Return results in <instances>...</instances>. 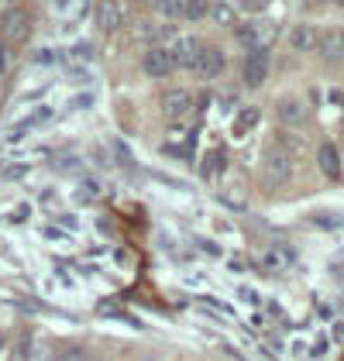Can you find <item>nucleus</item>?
Instances as JSON below:
<instances>
[{
	"instance_id": "18",
	"label": "nucleus",
	"mask_w": 344,
	"mask_h": 361,
	"mask_svg": "<svg viewBox=\"0 0 344 361\" xmlns=\"http://www.w3.org/2000/svg\"><path fill=\"white\" fill-rule=\"evenodd\" d=\"M28 162H14V166H4V179H21V176H28Z\"/></svg>"
},
{
	"instance_id": "12",
	"label": "nucleus",
	"mask_w": 344,
	"mask_h": 361,
	"mask_svg": "<svg viewBox=\"0 0 344 361\" xmlns=\"http://www.w3.org/2000/svg\"><path fill=\"white\" fill-rule=\"evenodd\" d=\"M279 121L283 124H300L303 117H307V104L303 100H296V97H286V100H279Z\"/></svg>"
},
{
	"instance_id": "11",
	"label": "nucleus",
	"mask_w": 344,
	"mask_h": 361,
	"mask_svg": "<svg viewBox=\"0 0 344 361\" xmlns=\"http://www.w3.org/2000/svg\"><path fill=\"white\" fill-rule=\"evenodd\" d=\"M289 45H293L296 52H314L317 45H320V35H317V28H310V25H300V28L289 31Z\"/></svg>"
},
{
	"instance_id": "5",
	"label": "nucleus",
	"mask_w": 344,
	"mask_h": 361,
	"mask_svg": "<svg viewBox=\"0 0 344 361\" xmlns=\"http://www.w3.org/2000/svg\"><path fill=\"white\" fill-rule=\"evenodd\" d=\"M241 76H245V86H262L265 83V76H269V49H252L248 59H245Z\"/></svg>"
},
{
	"instance_id": "1",
	"label": "nucleus",
	"mask_w": 344,
	"mask_h": 361,
	"mask_svg": "<svg viewBox=\"0 0 344 361\" xmlns=\"http://www.w3.org/2000/svg\"><path fill=\"white\" fill-rule=\"evenodd\" d=\"M172 69H176V62H172V52L166 45H148L142 56V73L145 76H152V80H162V76H169Z\"/></svg>"
},
{
	"instance_id": "14",
	"label": "nucleus",
	"mask_w": 344,
	"mask_h": 361,
	"mask_svg": "<svg viewBox=\"0 0 344 361\" xmlns=\"http://www.w3.org/2000/svg\"><path fill=\"white\" fill-rule=\"evenodd\" d=\"M183 18H186V21L210 18V0H183Z\"/></svg>"
},
{
	"instance_id": "3",
	"label": "nucleus",
	"mask_w": 344,
	"mask_h": 361,
	"mask_svg": "<svg viewBox=\"0 0 344 361\" xmlns=\"http://www.w3.org/2000/svg\"><path fill=\"white\" fill-rule=\"evenodd\" d=\"M169 52H172V62H176V66L193 69L197 59H200V52H203V45H200V38H193V35H176L172 45H169Z\"/></svg>"
},
{
	"instance_id": "23",
	"label": "nucleus",
	"mask_w": 344,
	"mask_h": 361,
	"mask_svg": "<svg viewBox=\"0 0 344 361\" xmlns=\"http://www.w3.org/2000/svg\"><path fill=\"white\" fill-rule=\"evenodd\" d=\"M241 300H245V303H262V300H258V293H252V289H241Z\"/></svg>"
},
{
	"instance_id": "8",
	"label": "nucleus",
	"mask_w": 344,
	"mask_h": 361,
	"mask_svg": "<svg viewBox=\"0 0 344 361\" xmlns=\"http://www.w3.org/2000/svg\"><path fill=\"white\" fill-rule=\"evenodd\" d=\"M238 38L248 45V49H265L269 38H272V28L265 21H248V25H238Z\"/></svg>"
},
{
	"instance_id": "10",
	"label": "nucleus",
	"mask_w": 344,
	"mask_h": 361,
	"mask_svg": "<svg viewBox=\"0 0 344 361\" xmlns=\"http://www.w3.org/2000/svg\"><path fill=\"white\" fill-rule=\"evenodd\" d=\"M317 162H320V172H324L327 179H341V155H338L334 145H320Z\"/></svg>"
},
{
	"instance_id": "17",
	"label": "nucleus",
	"mask_w": 344,
	"mask_h": 361,
	"mask_svg": "<svg viewBox=\"0 0 344 361\" xmlns=\"http://www.w3.org/2000/svg\"><path fill=\"white\" fill-rule=\"evenodd\" d=\"M148 38H152V45H162V42H172V38H176V31H172V25H159V28L148 31Z\"/></svg>"
},
{
	"instance_id": "2",
	"label": "nucleus",
	"mask_w": 344,
	"mask_h": 361,
	"mask_svg": "<svg viewBox=\"0 0 344 361\" xmlns=\"http://www.w3.org/2000/svg\"><path fill=\"white\" fill-rule=\"evenodd\" d=\"M93 18H97V28L111 35V31L124 28V21H128V11H124V4H121V0H97V11H93Z\"/></svg>"
},
{
	"instance_id": "24",
	"label": "nucleus",
	"mask_w": 344,
	"mask_h": 361,
	"mask_svg": "<svg viewBox=\"0 0 344 361\" xmlns=\"http://www.w3.org/2000/svg\"><path fill=\"white\" fill-rule=\"evenodd\" d=\"M262 4H269V0H262Z\"/></svg>"
},
{
	"instance_id": "16",
	"label": "nucleus",
	"mask_w": 344,
	"mask_h": 361,
	"mask_svg": "<svg viewBox=\"0 0 344 361\" xmlns=\"http://www.w3.org/2000/svg\"><path fill=\"white\" fill-rule=\"evenodd\" d=\"M148 7H155L166 18H183V0H145Z\"/></svg>"
},
{
	"instance_id": "4",
	"label": "nucleus",
	"mask_w": 344,
	"mask_h": 361,
	"mask_svg": "<svg viewBox=\"0 0 344 361\" xmlns=\"http://www.w3.org/2000/svg\"><path fill=\"white\" fill-rule=\"evenodd\" d=\"M28 18L21 14V11H7L4 18H0V35H4V42H11V45H25L28 42Z\"/></svg>"
},
{
	"instance_id": "7",
	"label": "nucleus",
	"mask_w": 344,
	"mask_h": 361,
	"mask_svg": "<svg viewBox=\"0 0 344 361\" xmlns=\"http://www.w3.org/2000/svg\"><path fill=\"white\" fill-rule=\"evenodd\" d=\"M193 69H197L200 80H217V76L224 73V52H221V49H203Z\"/></svg>"
},
{
	"instance_id": "22",
	"label": "nucleus",
	"mask_w": 344,
	"mask_h": 361,
	"mask_svg": "<svg viewBox=\"0 0 344 361\" xmlns=\"http://www.w3.org/2000/svg\"><path fill=\"white\" fill-rule=\"evenodd\" d=\"M76 56H80V59H93V45L80 42V45H76Z\"/></svg>"
},
{
	"instance_id": "20",
	"label": "nucleus",
	"mask_w": 344,
	"mask_h": 361,
	"mask_svg": "<svg viewBox=\"0 0 344 361\" xmlns=\"http://www.w3.org/2000/svg\"><path fill=\"white\" fill-rule=\"evenodd\" d=\"M35 62H42V66H49V62H56V52H49V49H42V52H35Z\"/></svg>"
},
{
	"instance_id": "6",
	"label": "nucleus",
	"mask_w": 344,
	"mask_h": 361,
	"mask_svg": "<svg viewBox=\"0 0 344 361\" xmlns=\"http://www.w3.org/2000/svg\"><path fill=\"white\" fill-rule=\"evenodd\" d=\"M190 111H193V93L190 90H169V93H162V114L166 117L179 121V117H186Z\"/></svg>"
},
{
	"instance_id": "21",
	"label": "nucleus",
	"mask_w": 344,
	"mask_h": 361,
	"mask_svg": "<svg viewBox=\"0 0 344 361\" xmlns=\"http://www.w3.org/2000/svg\"><path fill=\"white\" fill-rule=\"evenodd\" d=\"M327 100H331L334 107H344V90H331V93H327Z\"/></svg>"
},
{
	"instance_id": "19",
	"label": "nucleus",
	"mask_w": 344,
	"mask_h": 361,
	"mask_svg": "<svg viewBox=\"0 0 344 361\" xmlns=\"http://www.w3.org/2000/svg\"><path fill=\"white\" fill-rule=\"evenodd\" d=\"M49 7H52L56 14H66V11L73 7V0H49Z\"/></svg>"
},
{
	"instance_id": "9",
	"label": "nucleus",
	"mask_w": 344,
	"mask_h": 361,
	"mask_svg": "<svg viewBox=\"0 0 344 361\" xmlns=\"http://www.w3.org/2000/svg\"><path fill=\"white\" fill-rule=\"evenodd\" d=\"M265 179H269L272 186H279V183H286V179H289V155H286V148H283V152H269V155H265Z\"/></svg>"
},
{
	"instance_id": "15",
	"label": "nucleus",
	"mask_w": 344,
	"mask_h": 361,
	"mask_svg": "<svg viewBox=\"0 0 344 361\" xmlns=\"http://www.w3.org/2000/svg\"><path fill=\"white\" fill-rule=\"evenodd\" d=\"M210 18H214L217 25H224V28H228V25H238V11H234L231 4H224V0H221V4H210Z\"/></svg>"
},
{
	"instance_id": "13",
	"label": "nucleus",
	"mask_w": 344,
	"mask_h": 361,
	"mask_svg": "<svg viewBox=\"0 0 344 361\" xmlns=\"http://www.w3.org/2000/svg\"><path fill=\"white\" fill-rule=\"evenodd\" d=\"M258 121H262V111L258 107H245V111L238 114V121H234V138H248Z\"/></svg>"
}]
</instances>
